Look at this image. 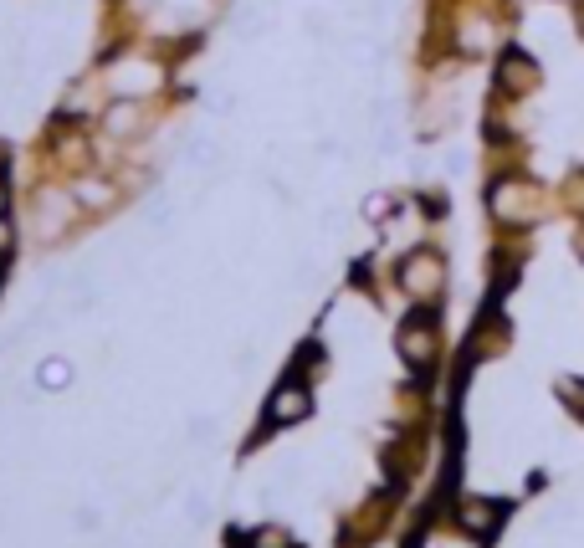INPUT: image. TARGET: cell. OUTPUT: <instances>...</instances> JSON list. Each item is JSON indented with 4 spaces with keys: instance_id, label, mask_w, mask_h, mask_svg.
<instances>
[{
    "instance_id": "obj_1",
    "label": "cell",
    "mask_w": 584,
    "mask_h": 548,
    "mask_svg": "<svg viewBox=\"0 0 584 548\" xmlns=\"http://www.w3.org/2000/svg\"><path fill=\"white\" fill-rule=\"evenodd\" d=\"M108 88H113V98H143V92L159 88V67L154 62H118V67H108Z\"/></svg>"
},
{
    "instance_id": "obj_2",
    "label": "cell",
    "mask_w": 584,
    "mask_h": 548,
    "mask_svg": "<svg viewBox=\"0 0 584 548\" xmlns=\"http://www.w3.org/2000/svg\"><path fill=\"white\" fill-rule=\"evenodd\" d=\"M400 288L410 292V298H436V292H441V257L416 251V257L400 267Z\"/></svg>"
},
{
    "instance_id": "obj_3",
    "label": "cell",
    "mask_w": 584,
    "mask_h": 548,
    "mask_svg": "<svg viewBox=\"0 0 584 548\" xmlns=\"http://www.w3.org/2000/svg\"><path fill=\"white\" fill-rule=\"evenodd\" d=\"M400 353L416 369H426L430 359H436V323H430V318H410V323L400 328Z\"/></svg>"
},
{
    "instance_id": "obj_4",
    "label": "cell",
    "mask_w": 584,
    "mask_h": 548,
    "mask_svg": "<svg viewBox=\"0 0 584 548\" xmlns=\"http://www.w3.org/2000/svg\"><path fill=\"white\" fill-rule=\"evenodd\" d=\"M308 410H313V395H308L303 379H287L282 390L272 395V405H267V416H272L277 426H292V420H303Z\"/></svg>"
},
{
    "instance_id": "obj_5",
    "label": "cell",
    "mask_w": 584,
    "mask_h": 548,
    "mask_svg": "<svg viewBox=\"0 0 584 548\" xmlns=\"http://www.w3.org/2000/svg\"><path fill=\"white\" fill-rule=\"evenodd\" d=\"M72 195H57V190H47V195H41V236H57L62 231L67 221H72Z\"/></svg>"
},
{
    "instance_id": "obj_6",
    "label": "cell",
    "mask_w": 584,
    "mask_h": 548,
    "mask_svg": "<svg viewBox=\"0 0 584 548\" xmlns=\"http://www.w3.org/2000/svg\"><path fill=\"white\" fill-rule=\"evenodd\" d=\"M143 123V108H139V98H118L113 108H108V133H118V139H129L133 129Z\"/></svg>"
},
{
    "instance_id": "obj_7",
    "label": "cell",
    "mask_w": 584,
    "mask_h": 548,
    "mask_svg": "<svg viewBox=\"0 0 584 548\" xmlns=\"http://www.w3.org/2000/svg\"><path fill=\"white\" fill-rule=\"evenodd\" d=\"M493 210L497 216H503V221H523V210H528V190H523V184H497L493 190Z\"/></svg>"
},
{
    "instance_id": "obj_8",
    "label": "cell",
    "mask_w": 584,
    "mask_h": 548,
    "mask_svg": "<svg viewBox=\"0 0 584 548\" xmlns=\"http://www.w3.org/2000/svg\"><path fill=\"white\" fill-rule=\"evenodd\" d=\"M493 522H497L493 502H467V508H462V528H467V533H487Z\"/></svg>"
},
{
    "instance_id": "obj_9",
    "label": "cell",
    "mask_w": 584,
    "mask_h": 548,
    "mask_svg": "<svg viewBox=\"0 0 584 548\" xmlns=\"http://www.w3.org/2000/svg\"><path fill=\"white\" fill-rule=\"evenodd\" d=\"M108 195H113V190H108L103 180H88V184H82V200H88V206H103Z\"/></svg>"
},
{
    "instance_id": "obj_10",
    "label": "cell",
    "mask_w": 584,
    "mask_h": 548,
    "mask_svg": "<svg viewBox=\"0 0 584 548\" xmlns=\"http://www.w3.org/2000/svg\"><path fill=\"white\" fill-rule=\"evenodd\" d=\"M62 379H67V364H47V369H41V385H47V390H57Z\"/></svg>"
},
{
    "instance_id": "obj_11",
    "label": "cell",
    "mask_w": 584,
    "mask_h": 548,
    "mask_svg": "<svg viewBox=\"0 0 584 548\" xmlns=\"http://www.w3.org/2000/svg\"><path fill=\"white\" fill-rule=\"evenodd\" d=\"M11 251V226H5V216H0V257Z\"/></svg>"
},
{
    "instance_id": "obj_12",
    "label": "cell",
    "mask_w": 584,
    "mask_h": 548,
    "mask_svg": "<svg viewBox=\"0 0 584 548\" xmlns=\"http://www.w3.org/2000/svg\"><path fill=\"white\" fill-rule=\"evenodd\" d=\"M0 210H5V184H0Z\"/></svg>"
}]
</instances>
